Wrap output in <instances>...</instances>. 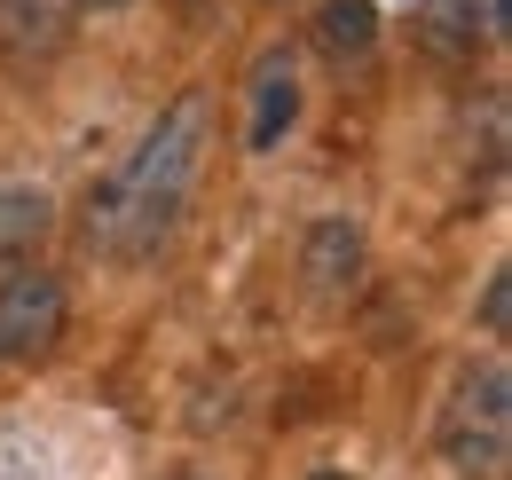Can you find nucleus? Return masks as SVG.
Here are the masks:
<instances>
[{
  "label": "nucleus",
  "instance_id": "6e6552de",
  "mask_svg": "<svg viewBox=\"0 0 512 480\" xmlns=\"http://www.w3.org/2000/svg\"><path fill=\"white\" fill-rule=\"evenodd\" d=\"M40 237H48V197L8 189V197H0V260H24Z\"/></svg>",
  "mask_w": 512,
  "mask_h": 480
},
{
  "label": "nucleus",
  "instance_id": "423d86ee",
  "mask_svg": "<svg viewBox=\"0 0 512 480\" xmlns=\"http://www.w3.org/2000/svg\"><path fill=\"white\" fill-rule=\"evenodd\" d=\"M64 32H71V0H0V56L8 63L56 56Z\"/></svg>",
  "mask_w": 512,
  "mask_h": 480
},
{
  "label": "nucleus",
  "instance_id": "1a4fd4ad",
  "mask_svg": "<svg viewBox=\"0 0 512 480\" xmlns=\"http://www.w3.org/2000/svg\"><path fill=\"white\" fill-rule=\"evenodd\" d=\"M481 8H489V0H426V40H434L442 56H465V48L481 40Z\"/></svg>",
  "mask_w": 512,
  "mask_h": 480
},
{
  "label": "nucleus",
  "instance_id": "f257e3e1",
  "mask_svg": "<svg viewBox=\"0 0 512 480\" xmlns=\"http://www.w3.org/2000/svg\"><path fill=\"white\" fill-rule=\"evenodd\" d=\"M197 158H205V95H182L142 134V150L87 197V252H103V260L158 252L174 213H182V197H190V181H197Z\"/></svg>",
  "mask_w": 512,
  "mask_h": 480
},
{
  "label": "nucleus",
  "instance_id": "7ed1b4c3",
  "mask_svg": "<svg viewBox=\"0 0 512 480\" xmlns=\"http://www.w3.org/2000/svg\"><path fill=\"white\" fill-rule=\"evenodd\" d=\"M505 425H512V378H505V362H481L449 402V457L489 473L505 457Z\"/></svg>",
  "mask_w": 512,
  "mask_h": 480
},
{
  "label": "nucleus",
  "instance_id": "f8f14e48",
  "mask_svg": "<svg viewBox=\"0 0 512 480\" xmlns=\"http://www.w3.org/2000/svg\"><path fill=\"white\" fill-rule=\"evenodd\" d=\"M308 480H355V473H308Z\"/></svg>",
  "mask_w": 512,
  "mask_h": 480
},
{
  "label": "nucleus",
  "instance_id": "39448f33",
  "mask_svg": "<svg viewBox=\"0 0 512 480\" xmlns=\"http://www.w3.org/2000/svg\"><path fill=\"white\" fill-rule=\"evenodd\" d=\"M300 284L316 300H347L363 284V229L355 221H316L308 244H300Z\"/></svg>",
  "mask_w": 512,
  "mask_h": 480
},
{
  "label": "nucleus",
  "instance_id": "9b49d317",
  "mask_svg": "<svg viewBox=\"0 0 512 480\" xmlns=\"http://www.w3.org/2000/svg\"><path fill=\"white\" fill-rule=\"evenodd\" d=\"M71 8H127V0H71Z\"/></svg>",
  "mask_w": 512,
  "mask_h": 480
},
{
  "label": "nucleus",
  "instance_id": "20e7f679",
  "mask_svg": "<svg viewBox=\"0 0 512 480\" xmlns=\"http://www.w3.org/2000/svg\"><path fill=\"white\" fill-rule=\"evenodd\" d=\"M245 142L253 150H276L292 126H300V71H292V48H268L253 63V87H245Z\"/></svg>",
  "mask_w": 512,
  "mask_h": 480
},
{
  "label": "nucleus",
  "instance_id": "f03ea898",
  "mask_svg": "<svg viewBox=\"0 0 512 480\" xmlns=\"http://www.w3.org/2000/svg\"><path fill=\"white\" fill-rule=\"evenodd\" d=\"M71 292L40 268H16L0 276V362H48L56 339H64Z\"/></svg>",
  "mask_w": 512,
  "mask_h": 480
},
{
  "label": "nucleus",
  "instance_id": "0eeeda50",
  "mask_svg": "<svg viewBox=\"0 0 512 480\" xmlns=\"http://www.w3.org/2000/svg\"><path fill=\"white\" fill-rule=\"evenodd\" d=\"M316 40L323 56H371L379 48V0H323L316 8Z\"/></svg>",
  "mask_w": 512,
  "mask_h": 480
},
{
  "label": "nucleus",
  "instance_id": "9d476101",
  "mask_svg": "<svg viewBox=\"0 0 512 480\" xmlns=\"http://www.w3.org/2000/svg\"><path fill=\"white\" fill-rule=\"evenodd\" d=\"M481 323H489V331H505V323H512V276H505V268H497L489 292H481Z\"/></svg>",
  "mask_w": 512,
  "mask_h": 480
}]
</instances>
